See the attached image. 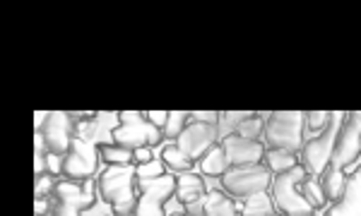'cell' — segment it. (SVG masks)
<instances>
[{"mask_svg":"<svg viewBox=\"0 0 361 216\" xmlns=\"http://www.w3.org/2000/svg\"><path fill=\"white\" fill-rule=\"evenodd\" d=\"M135 180L137 168H133V163H128V166H109L99 176V197L114 209V216H135L140 200Z\"/></svg>","mask_w":361,"mask_h":216,"instance_id":"obj_1","label":"cell"},{"mask_svg":"<svg viewBox=\"0 0 361 216\" xmlns=\"http://www.w3.org/2000/svg\"><path fill=\"white\" fill-rule=\"evenodd\" d=\"M304 127L306 113L304 110H275L265 118L263 144L267 149L277 151H296L304 149Z\"/></svg>","mask_w":361,"mask_h":216,"instance_id":"obj_2","label":"cell"},{"mask_svg":"<svg viewBox=\"0 0 361 216\" xmlns=\"http://www.w3.org/2000/svg\"><path fill=\"white\" fill-rule=\"evenodd\" d=\"M306 178H311V173L306 171V166H296L287 173H279L272 180V200L279 214L284 216H313L316 209L306 202V197L301 195V183Z\"/></svg>","mask_w":361,"mask_h":216,"instance_id":"obj_3","label":"cell"},{"mask_svg":"<svg viewBox=\"0 0 361 216\" xmlns=\"http://www.w3.org/2000/svg\"><path fill=\"white\" fill-rule=\"evenodd\" d=\"M118 118L121 125L111 130V139L121 147H128L133 151L142 147L154 149L164 139V132L145 118V110H121Z\"/></svg>","mask_w":361,"mask_h":216,"instance_id":"obj_4","label":"cell"},{"mask_svg":"<svg viewBox=\"0 0 361 216\" xmlns=\"http://www.w3.org/2000/svg\"><path fill=\"white\" fill-rule=\"evenodd\" d=\"M272 180H275V176L270 173V168H267L265 163H255V166L229 168L222 176V188L231 200L246 202L248 197L267 192Z\"/></svg>","mask_w":361,"mask_h":216,"instance_id":"obj_5","label":"cell"},{"mask_svg":"<svg viewBox=\"0 0 361 216\" xmlns=\"http://www.w3.org/2000/svg\"><path fill=\"white\" fill-rule=\"evenodd\" d=\"M99 185L94 180L87 183H75V180H58L54 192V216H82L87 209L94 204V195Z\"/></svg>","mask_w":361,"mask_h":216,"instance_id":"obj_6","label":"cell"},{"mask_svg":"<svg viewBox=\"0 0 361 216\" xmlns=\"http://www.w3.org/2000/svg\"><path fill=\"white\" fill-rule=\"evenodd\" d=\"M92 137L85 135H75V142L70 151L63 159V178L75 180V183H87V180H94L99 171V149L97 144L90 142Z\"/></svg>","mask_w":361,"mask_h":216,"instance_id":"obj_7","label":"cell"},{"mask_svg":"<svg viewBox=\"0 0 361 216\" xmlns=\"http://www.w3.org/2000/svg\"><path fill=\"white\" fill-rule=\"evenodd\" d=\"M361 156V110H352L345 113V120L337 127V139H335V151H333V168L347 171L349 166H354Z\"/></svg>","mask_w":361,"mask_h":216,"instance_id":"obj_8","label":"cell"},{"mask_svg":"<svg viewBox=\"0 0 361 216\" xmlns=\"http://www.w3.org/2000/svg\"><path fill=\"white\" fill-rule=\"evenodd\" d=\"M39 137H42L44 149L49 151V154L66 156L75 142V130H73L70 115L66 110H51V113L46 115L44 125L39 127Z\"/></svg>","mask_w":361,"mask_h":216,"instance_id":"obj_9","label":"cell"},{"mask_svg":"<svg viewBox=\"0 0 361 216\" xmlns=\"http://www.w3.org/2000/svg\"><path fill=\"white\" fill-rule=\"evenodd\" d=\"M176 195V176L147 180L140 188L135 216H164V204Z\"/></svg>","mask_w":361,"mask_h":216,"instance_id":"obj_10","label":"cell"},{"mask_svg":"<svg viewBox=\"0 0 361 216\" xmlns=\"http://www.w3.org/2000/svg\"><path fill=\"white\" fill-rule=\"evenodd\" d=\"M335 139L337 130L335 125H330L325 132H320L313 139H308L301 149V166H306V171L311 176H323L325 168H330L333 163V151H335Z\"/></svg>","mask_w":361,"mask_h":216,"instance_id":"obj_11","label":"cell"},{"mask_svg":"<svg viewBox=\"0 0 361 216\" xmlns=\"http://www.w3.org/2000/svg\"><path fill=\"white\" fill-rule=\"evenodd\" d=\"M226 151V161H229L231 168L238 166H255V163L265 161V151L267 147L258 139H246L241 137L238 132H229L224 135V139L219 142Z\"/></svg>","mask_w":361,"mask_h":216,"instance_id":"obj_12","label":"cell"},{"mask_svg":"<svg viewBox=\"0 0 361 216\" xmlns=\"http://www.w3.org/2000/svg\"><path fill=\"white\" fill-rule=\"evenodd\" d=\"M219 130L217 125H207V122H188V127L183 130V135L176 139V144L193 161H200L209 149L217 144Z\"/></svg>","mask_w":361,"mask_h":216,"instance_id":"obj_13","label":"cell"},{"mask_svg":"<svg viewBox=\"0 0 361 216\" xmlns=\"http://www.w3.org/2000/svg\"><path fill=\"white\" fill-rule=\"evenodd\" d=\"M176 200L183 204V207H190V204L200 202L207 197V185L197 173H178L176 176Z\"/></svg>","mask_w":361,"mask_h":216,"instance_id":"obj_14","label":"cell"},{"mask_svg":"<svg viewBox=\"0 0 361 216\" xmlns=\"http://www.w3.org/2000/svg\"><path fill=\"white\" fill-rule=\"evenodd\" d=\"M325 216H361V168L349 178L345 197L337 200Z\"/></svg>","mask_w":361,"mask_h":216,"instance_id":"obj_15","label":"cell"},{"mask_svg":"<svg viewBox=\"0 0 361 216\" xmlns=\"http://www.w3.org/2000/svg\"><path fill=\"white\" fill-rule=\"evenodd\" d=\"M320 180V188H323L325 192V197H328V202H337V200H342L345 197V192H347V185H349V178H347V173L345 171H340V168H325L323 171V176H318Z\"/></svg>","mask_w":361,"mask_h":216,"instance_id":"obj_16","label":"cell"},{"mask_svg":"<svg viewBox=\"0 0 361 216\" xmlns=\"http://www.w3.org/2000/svg\"><path fill=\"white\" fill-rule=\"evenodd\" d=\"M229 161H226V151L222 144H214L212 149L207 151L205 156L200 159V171L202 176H209V178H222L226 171H229Z\"/></svg>","mask_w":361,"mask_h":216,"instance_id":"obj_17","label":"cell"},{"mask_svg":"<svg viewBox=\"0 0 361 216\" xmlns=\"http://www.w3.org/2000/svg\"><path fill=\"white\" fill-rule=\"evenodd\" d=\"M97 149H99L102 161L109 163V166H128V163H135L133 149L121 147V144H116V142H99Z\"/></svg>","mask_w":361,"mask_h":216,"instance_id":"obj_18","label":"cell"},{"mask_svg":"<svg viewBox=\"0 0 361 216\" xmlns=\"http://www.w3.org/2000/svg\"><path fill=\"white\" fill-rule=\"evenodd\" d=\"M161 161L166 163V168L171 173H190L195 166V161L190 159L178 144H169V147H164V151H161Z\"/></svg>","mask_w":361,"mask_h":216,"instance_id":"obj_19","label":"cell"},{"mask_svg":"<svg viewBox=\"0 0 361 216\" xmlns=\"http://www.w3.org/2000/svg\"><path fill=\"white\" fill-rule=\"evenodd\" d=\"M205 216H238L236 204L226 192H207L205 197Z\"/></svg>","mask_w":361,"mask_h":216,"instance_id":"obj_20","label":"cell"},{"mask_svg":"<svg viewBox=\"0 0 361 216\" xmlns=\"http://www.w3.org/2000/svg\"><path fill=\"white\" fill-rule=\"evenodd\" d=\"M299 159L292 151H277V149H267L265 151V166L270 168L272 176H279V173H287L292 168L299 166Z\"/></svg>","mask_w":361,"mask_h":216,"instance_id":"obj_21","label":"cell"},{"mask_svg":"<svg viewBox=\"0 0 361 216\" xmlns=\"http://www.w3.org/2000/svg\"><path fill=\"white\" fill-rule=\"evenodd\" d=\"M241 216H275V200L267 192H260V195H253L243 202Z\"/></svg>","mask_w":361,"mask_h":216,"instance_id":"obj_22","label":"cell"},{"mask_svg":"<svg viewBox=\"0 0 361 216\" xmlns=\"http://www.w3.org/2000/svg\"><path fill=\"white\" fill-rule=\"evenodd\" d=\"M188 120H190V113L185 110H169V120L164 125V139H178L183 135V130L188 127Z\"/></svg>","mask_w":361,"mask_h":216,"instance_id":"obj_23","label":"cell"},{"mask_svg":"<svg viewBox=\"0 0 361 216\" xmlns=\"http://www.w3.org/2000/svg\"><path fill=\"white\" fill-rule=\"evenodd\" d=\"M301 195L306 197V202L311 204L313 209H323L325 202H328V197H325L323 188H320V180H313V178H306L304 183H301Z\"/></svg>","mask_w":361,"mask_h":216,"instance_id":"obj_24","label":"cell"},{"mask_svg":"<svg viewBox=\"0 0 361 216\" xmlns=\"http://www.w3.org/2000/svg\"><path fill=\"white\" fill-rule=\"evenodd\" d=\"M265 118L267 115H260V113H253L248 120H243L241 125H238V135L246 137V139H263V132H265Z\"/></svg>","mask_w":361,"mask_h":216,"instance_id":"obj_25","label":"cell"},{"mask_svg":"<svg viewBox=\"0 0 361 216\" xmlns=\"http://www.w3.org/2000/svg\"><path fill=\"white\" fill-rule=\"evenodd\" d=\"M333 118L335 113H330V110H308L306 113V127L311 132H325L330 125H333Z\"/></svg>","mask_w":361,"mask_h":216,"instance_id":"obj_26","label":"cell"},{"mask_svg":"<svg viewBox=\"0 0 361 216\" xmlns=\"http://www.w3.org/2000/svg\"><path fill=\"white\" fill-rule=\"evenodd\" d=\"M166 176V163L159 159H152L149 163H142L137 166V180L140 183H147V180H157Z\"/></svg>","mask_w":361,"mask_h":216,"instance_id":"obj_27","label":"cell"},{"mask_svg":"<svg viewBox=\"0 0 361 216\" xmlns=\"http://www.w3.org/2000/svg\"><path fill=\"white\" fill-rule=\"evenodd\" d=\"M56 178L44 173V176H37V200H51L56 192Z\"/></svg>","mask_w":361,"mask_h":216,"instance_id":"obj_28","label":"cell"},{"mask_svg":"<svg viewBox=\"0 0 361 216\" xmlns=\"http://www.w3.org/2000/svg\"><path fill=\"white\" fill-rule=\"evenodd\" d=\"M63 159L66 156H56V154H49L46 151V156H44V168H46V173L49 176H63Z\"/></svg>","mask_w":361,"mask_h":216,"instance_id":"obj_29","label":"cell"},{"mask_svg":"<svg viewBox=\"0 0 361 216\" xmlns=\"http://www.w3.org/2000/svg\"><path fill=\"white\" fill-rule=\"evenodd\" d=\"M190 120L207 122V125H219L222 113H217V110H190Z\"/></svg>","mask_w":361,"mask_h":216,"instance_id":"obj_30","label":"cell"},{"mask_svg":"<svg viewBox=\"0 0 361 216\" xmlns=\"http://www.w3.org/2000/svg\"><path fill=\"white\" fill-rule=\"evenodd\" d=\"M253 113H248V110H226V113H222V120L224 122H229V127H236L238 130V125H241L243 120H248ZM219 120V122H222Z\"/></svg>","mask_w":361,"mask_h":216,"instance_id":"obj_31","label":"cell"},{"mask_svg":"<svg viewBox=\"0 0 361 216\" xmlns=\"http://www.w3.org/2000/svg\"><path fill=\"white\" fill-rule=\"evenodd\" d=\"M73 125H82V122H94L99 118L97 110H68Z\"/></svg>","mask_w":361,"mask_h":216,"instance_id":"obj_32","label":"cell"},{"mask_svg":"<svg viewBox=\"0 0 361 216\" xmlns=\"http://www.w3.org/2000/svg\"><path fill=\"white\" fill-rule=\"evenodd\" d=\"M145 118L159 127V130H164V125L169 120V110H145Z\"/></svg>","mask_w":361,"mask_h":216,"instance_id":"obj_33","label":"cell"},{"mask_svg":"<svg viewBox=\"0 0 361 216\" xmlns=\"http://www.w3.org/2000/svg\"><path fill=\"white\" fill-rule=\"evenodd\" d=\"M133 156H135V163L137 166H142V163H149L154 159V154H152V147H142V149H135L133 151Z\"/></svg>","mask_w":361,"mask_h":216,"instance_id":"obj_34","label":"cell"},{"mask_svg":"<svg viewBox=\"0 0 361 216\" xmlns=\"http://www.w3.org/2000/svg\"><path fill=\"white\" fill-rule=\"evenodd\" d=\"M49 212H54V197H51V200H37V204H34V214L49 216Z\"/></svg>","mask_w":361,"mask_h":216,"instance_id":"obj_35","label":"cell"},{"mask_svg":"<svg viewBox=\"0 0 361 216\" xmlns=\"http://www.w3.org/2000/svg\"><path fill=\"white\" fill-rule=\"evenodd\" d=\"M171 216H188V214H171Z\"/></svg>","mask_w":361,"mask_h":216,"instance_id":"obj_36","label":"cell"},{"mask_svg":"<svg viewBox=\"0 0 361 216\" xmlns=\"http://www.w3.org/2000/svg\"><path fill=\"white\" fill-rule=\"evenodd\" d=\"M275 216H284V214H275Z\"/></svg>","mask_w":361,"mask_h":216,"instance_id":"obj_37","label":"cell"}]
</instances>
